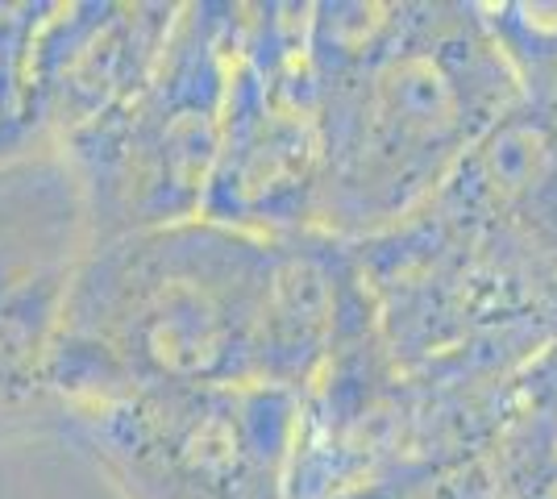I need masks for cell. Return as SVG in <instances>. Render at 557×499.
Masks as SVG:
<instances>
[{
    "label": "cell",
    "mask_w": 557,
    "mask_h": 499,
    "mask_svg": "<svg viewBox=\"0 0 557 499\" xmlns=\"http://www.w3.org/2000/svg\"><path fill=\"white\" fill-rule=\"evenodd\" d=\"M371 309L349 241L209 216L96 241L75 271L47 387L67 400L154 387L304 396Z\"/></svg>",
    "instance_id": "1"
},
{
    "label": "cell",
    "mask_w": 557,
    "mask_h": 499,
    "mask_svg": "<svg viewBox=\"0 0 557 499\" xmlns=\"http://www.w3.org/2000/svg\"><path fill=\"white\" fill-rule=\"evenodd\" d=\"M125 499H287L300 396L275 387H154L63 404Z\"/></svg>",
    "instance_id": "5"
},
{
    "label": "cell",
    "mask_w": 557,
    "mask_h": 499,
    "mask_svg": "<svg viewBox=\"0 0 557 499\" xmlns=\"http://www.w3.org/2000/svg\"><path fill=\"white\" fill-rule=\"evenodd\" d=\"M321 92L308 50V4H246L225 96L209 221L258 234H317Z\"/></svg>",
    "instance_id": "6"
},
{
    "label": "cell",
    "mask_w": 557,
    "mask_h": 499,
    "mask_svg": "<svg viewBox=\"0 0 557 499\" xmlns=\"http://www.w3.org/2000/svg\"><path fill=\"white\" fill-rule=\"evenodd\" d=\"M408 221L349 241L383 354L404 379L470 396L557 341V59Z\"/></svg>",
    "instance_id": "2"
},
{
    "label": "cell",
    "mask_w": 557,
    "mask_h": 499,
    "mask_svg": "<svg viewBox=\"0 0 557 499\" xmlns=\"http://www.w3.org/2000/svg\"><path fill=\"white\" fill-rule=\"evenodd\" d=\"M346 499H557V341L483 387L429 462Z\"/></svg>",
    "instance_id": "7"
},
{
    "label": "cell",
    "mask_w": 557,
    "mask_h": 499,
    "mask_svg": "<svg viewBox=\"0 0 557 499\" xmlns=\"http://www.w3.org/2000/svg\"><path fill=\"white\" fill-rule=\"evenodd\" d=\"M242 22L246 4L233 0L180 4L154 72L63 142L88 216V246L205 213Z\"/></svg>",
    "instance_id": "4"
},
{
    "label": "cell",
    "mask_w": 557,
    "mask_h": 499,
    "mask_svg": "<svg viewBox=\"0 0 557 499\" xmlns=\"http://www.w3.org/2000/svg\"><path fill=\"white\" fill-rule=\"evenodd\" d=\"M317 234L367 241L408 221L520 100L474 0H317Z\"/></svg>",
    "instance_id": "3"
}]
</instances>
